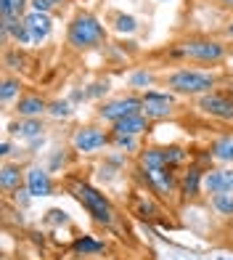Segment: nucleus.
Listing matches in <instances>:
<instances>
[{"label":"nucleus","mask_w":233,"mask_h":260,"mask_svg":"<svg viewBox=\"0 0 233 260\" xmlns=\"http://www.w3.org/2000/svg\"><path fill=\"white\" fill-rule=\"evenodd\" d=\"M228 45L217 38H207V35H191L178 43L170 45L167 58H178V61H193V64H204V67H215L223 64L228 58Z\"/></svg>","instance_id":"f257e3e1"},{"label":"nucleus","mask_w":233,"mask_h":260,"mask_svg":"<svg viewBox=\"0 0 233 260\" xmlns=\"http://www.w3.org/2000/svg\"><path fill=\"white\" fill-rule=\"evenodd\" d=\"M217 82H220L217 72L199 67H178L162 77V85L180 99H199L204 93H212Z\"/></svg>","instance_id":"f03ea898"},{"label":"nucleus","mask_w":233,"mask_h":260,"mask_svg":"<svg viewBox=\"0 0 233 260\" xmlns=\"http://www.w3.org/2000/svg\"><path fill=\"white\" fill-rule=\"evenodd\" d=\"M109 38L106 24L90 11H77L66 24V45L77 53H85L93 48H101Z\"/></svg>","instance_id":"7ed1b4c3"},{"label":"nucleus","mask_w":233,"mask_h":260,"mask_svg":"<svg viewBox=\"0 0 233 260\" xmlns=\"http://www.w3.org/2000/svg\"><path fill=\"white\" fill-rule=\"evenodd\" d=\"M69 194H72L77 199V205L93 218V223H98V226H103V229L114 226V220H116L114 205L101 188L90 186L88 181H72L69 183Z\"/></svg>","instance_id":"20e7f679"},{"label":"nucleus","mask_w":233,"mask_h":260,"mask_svg":"<svg viewBox=\"0 0 233 260\" xmlns=\"http://www.w3.org/2000/svg\"><path fill=\"white\" fill-rule=\"evenodd\" d=\"M143 104H141V93H122V96H111V99H103L98 101V109L96 117L103 125H114L116 120H125V117H133V114H141Z\"/></svg>","instance_id":"39448f33"},{"label":"nucleus","mask_w":233,"mask_h":260,"mask_svg":"<svg viewBox=\"0 0 233 260\" xmlns=\"http://www.w3.org/2000/svg\"><path fill=\"white\" fill-rule=\"evenodd\" d=\"M69 144L83 157L101 154V151H106L111 146V130L101 127V125H80V127H74Z\"/></svg>","instance_id":"423d86ee"},{"label":"nucleus","mask_w":233,"mask_h":260,"mask_svg":"<svg viewBox=\"0 0 233 260\" xmlns=\"http://www.w3.org/2000/svg\"><path fill=\"white\" fill-rule=\"evenodd\" d=\"M141 104H143V109L141 114H146L151 122H162V120H170V117L178 112V96L170 90H157V88H151L146 93H141Z\"/></svg>","instance_id":"0eeeda50"},{"label":"nucleus","mask_w":233,"mask_h":260,"mask_svg":"<svg viewBox=\"0 0 233 260\" xmlns=\"http://www.w3.org/2000/svg\"><path fill=\"white\" fill-rule=\"evenodd\" d=\"M138 178L143 181L148 194H154L159 199H172L178 194V175L172 173V168H165V170H141L138 168Z\"/></svg>","instance_id":"6e6552de"},{"label":"nucleus","mask_w":233,"mask_h":260,"mask_svg":"<svg viewBox=\"0 0 233 260\" xmlns=\"http://www.w3.org/2000/svg\"><path fill=\"white\" fill-rule=\"evenodd\" d=\"M193 101H196V109L202 114L212 117V120H220V122H233V96H228V93L212 90V93H204V96L193 99Z\"/></svg>","instance_id":"1a4fd4ad"},{"label":"nucleus","mask_w":233,"mask_h":260,"mask_svg":"<svg viewBox=\"0 0 233 260\" xmlns=\"http://www.w3.org/2000/svg\"><path fill=\"white\" fill-rule=\"evenodd\" d=\"M204 165H188L180 175H178V194L185 202H193L204 194Z\"/></svg>","instance_id":"9d476101"},{"label":"nucleus","mask_w":233,"mask_h":260,"mask_svg":"<svg viewBox=\"0 0 233 260\" xmlns=\"http://www.w3.org/2000/svg\"><path fill=\"white\" fill-rule=\"evenodd\" d=\"M24 186H27V191L34 199L53 197V191H56V183L51 178V170L43 168V165H29V168L24 170Z\"/></svg>","instance_id":"9b49d317"},{"label":"nucleus","mask_w":233,"mask_h":260,"mask_svg":"<svg viewBox=\"0 0 233 260\" xmlns=\"http://www.w3.org/2000/svg\"><path fill=\"white\" fill-rule=\"evenodd\" d=\"M233 191V165H220V168H207L204 173V194H230Z\"/></svg>","instance_id":"f8f14e48"},{"label":"nucleus","mask_w":233,"mask_h":260,"mask_svg":"<svg viewBox=\"0 0 233 260\" xmlns=\"http://www.w3.org/2000/svg\"><path fill=\"white\" fill-rule=\"evenodd\" d=\"M48 99H43L40 93H24L14 106H11V112L16 117H24V120H40L43 114H48Z\"/></svg>","instance_id":"ddd939ff"},{"label":"nucleus","mask_w":233,"mask_h":260,"mask_svg":"<svg viewBox=\"0 0 233 260\" xmlns=\"http://www.w3.org/2000/svg\"><path fill=\"white\" fill-rule=\"evenodd\" d=\"M29 29V38L32 45H40L45 43L53 35V14H40V11H29V14L21 19Z\"/></svg>","instance_id":"4468645a"},{"label":"nucleus","mask_w":233,"mask_h":260,"mask_svg":"<svg viewBox=\"0 0 233 260\" xmlns=\"http://www.w3.org/2000/svg\"><path fill=\"white\" fill-rule=\"evenodd\" d=\"M151 127H154V122L146 114H133V117H125V120H116L114 125H109L111 136H135V138L151 133Z\"/></svg>","instance_id":"2eb2a0df"},{"label":"nucleus","mask_w":233,"mask_h":260,"mask_svg":"<svg viewBox=\"0 0 233 260\" xmlns=\"http://www.w3.org/2000/svg\"><path fill=\"white\" fill-rule=\"evenodd\" d=\"M6 130L16 141H34V138H43L45 125H43V120H24V117H16L14 122L6 125Z\"/></svg>","instance_id":"dca6fc26"},{"label":"nucleus","mask_w":233,"mask_h":260,"mask_svg":"<svg viewBox=\"0 0 233 260\" xmlns=\"http://www.w3.org/2000/svg\"><path fill=\"white\" fill-rule=\"evenodd\" d=\"M21 186H24V170H21V165L3 159V168H0V188L6 194H14Z\"/></svg>","instance_id":"f3484780"},{"label":"nucleus","mask_w":233,"mask_h":260,"mask_svg":"<svg viewBox=\"0 0 233 260\" xmlns=\"http://www.w3.org/2000/svg\"><path fill=\"white\" fill-rule=\"evenodd\" d=\"M72 252L77 257H96V255L106 252V242L98 239V236H93V234H83V236H74Z\"/></svg>","instance_id":"a211bd4d"},{"label":"nucleus","mask_w":233,"mask_h":260,"mask_svg":"<svg viewBox=\"0 0 233 260\" xmlns=\"http://www.w3.org/2000/svg\"><path fill=\"white\" fill-rule=\"evenodd\" d=\"M138 168L141 170H165L167 168L165 146H143L138 151Z\"/></svg>","instance_id":"6ab92c4d"},{"label":"nucleus","mask_w":233,"mask_h":260,"mask_svg":"<svg viewBox=\"0 0 233 260\" xmlns=\"http://www.w3.org/2000/svg\"><path fill=\"white\" fill-rule=\"evenodd\" d=\"M209 154L217 165H233V133H223L209 141Z\"/></svg>","instance_id":"aec40b11"},{"label":"nucleus","mask_w":233,"mask_h":260,"mask_svg":"<svg viewBox=\"0 0 233 260\" xmlns=\"http://www.w3.org/2000/svg\"><path fill=\"white\" fill-rule=\"evenodd\" d=\"M157 80L159 77L151 67H138L127 75V88H130L133 93H146V90H151L157 85Z\"/></svg>","instance_id":"412c9836"},{"label":"nucleus","mask_w":233,"mask_h":260,"mask_svg":"<svg viewBox=\"0 0 233 260\" xmlns=\"http://www.w3.org/2000/svg\"><path fill=\"white\" fill-rule=\"evenodd\" d=\"M21 96H24V82H21V77L19 75H6L3 85H0V101H3V106L6 109L14 106Z\"/></svg>","instance_id":"4be33fe9"},{"label":"nucleus","mask_w":233,"mask_h":260,"mask_svg":"<svg viewBox=\"0 0 233 260\" xmlns=\"http://www.w3.org/2000/svg\"><path fill=\"white\" fill-rule=\"evenodd\" d=\"M29 14V0H0V21L24 19Z\"/></svg>","instance_id":"5701e85b"},{"label":"nucleus","mask_w":233,"mask_h":260,"mask_svg":"<svg viewBox=\"0 0 233 260\" xmlns=\"http://www.w3.org/2000/svg\"><path fill=\"white\" fill-rule=\"evenodd\" d=\"M111 29L116 35H135L138 29H141V24H138V19L133 14H125V11H114L111 14Z\"/></svg>","instance_id":"b1692460"},{"label":"nucleus","mask_w":233,"mask_h":260,"mask_svg":"<svg viewBox=\"0 0 233 260\" xmlns=\"http://www.w3.org/2000/svg\"><path fill=\"white\" fill-rule=\"evenodd\" d=\"M111 149L116 151H122V154H135L138 157V151H141V138H135V136H111Z\"/></svg>","instance_id":"393cba45"},{"label":"nucleus","mask_w":233,"mask_h":260,"mask_svg":"<svg viewBox=\"0 0 233 260\" xmlns=\"http://www.w3.org/2000/svg\"><path fill=\"white\" fill-rule=\"evenodd\" d=\"M135 215L141 220H154L159 215V205L151 197L141 194V197H135Z\"/></svg>","instance_id":"a878e982"},{"label":"nucleus","mask_w":233,"mask_h":260,"mask_svg":"<svg viewBox=\"0 0 233 260\" xmlns=\"http://www.w3.org/2000/svg\"><path fill=\"white\" fill-rule=\"evenodd\" d=\"M74 114V104L69 99H53L48 104V117L51 120H69Z\"/></svg>","instance_id":"bb28decb"},{"label":"nucleus","mask_w":233,"mask_h":260,"mask_svg":"<svg viewBox=\"0 0 233 260\" xmlns=\"http://www.w3.org/2000/svg\"><path fill=\"white\" fill-rule=\"evenodd\" d=\"M209 207L223 218H233V191L230 194H212L209 197Z\"/></svg>","instance_id":"cd10ccee"},{"label":"nucleus","mask_w":233,"mask_h":260,"mask_svg":"<svg viewBox=\"0 0 233 260\" xmlns=\"http://www.w3.org/2000/svg\"><path fill=\"white\" fill-rule=\"evenodd\" d=\"M165 154H167V168H172V170L191 162V151L185 146H165Z\"/></svg>","instance_id":"c85d7f7f"},{"label":"nucleus","mask_w":233,"mask_h":260,"mask_svg":"<svg viewBox=\"0 0 233 260\" xmlns=\"http://www.w3.org/2000/svg\"><path fill=\"white\" fill-rule=\"evenodd\" d=\"M111 90V80L109 77H103V80H96V82H90V85L85 88L88 93V101H103V96Z\"/></svg>","instance_id":"c756f323"},{"label":"nucleus","mask_w":233,"mask_h":260,"mask_svg":"<svg viewBox=\"0 0 233 260\" xmlns=\"http://www.w3.org/2000/svg\"><path fill=\"white\" fill-rule=\"evenodd\" d=\"M6 69H27V56L21 53L19 48H8L6 51Z\"/></svg>","instance_id":"7c9ffc66"},{"label":"nucleus","mask_w":233,"mask_h":260,"mask_svg":"<svg viewBox=\"0 0 233 260\" xmlns=\"http://www.w3.org/2000/svg\"><path fill=\"white\" fill-rule=\"evenodd\" d=\"M32 199H34V197H32L29 191H27V186H21L19 191H14V202H16V205H19L21 210H27V207H29V202H32Z\"/></svg>","instance_id":"2f4dec72"},{"label":"nucleus","mask_w":233,"mask_h":260,"mask_svg":"<svg viewBox=\"0 0 233 260\" xmlns=\"http://www.w3.org/2000/svg\"><path fill=\"white\" fill-rule=\"evenodd\" d=\"M29 11H40V14H56L48 0H29Z\"/></svg>","instance_id":"473e14b6"},{"label":"nucleus","mask_w":233,"mask_h":260,"mask_svg":"<svg viewBox=\"0 0 233 260\" xmlns=\"http://www.w3.org/2000/svg\"><path fill=\"white\" fill-rule=\"evenodd\" d=\"M11 151H14V141H11V138H3V141H0V157L8 159Z\"/></svg>","instance_id":"72a5a7b5"},{"label":"nucleus","mask_w":233,"mask_h":260,"mask_svg":"<svg viewBox=\"0 0 233 260\" xmlns=\"http://www.w3.org/2000/svg\"><path fill=\"white\" fill-rule=\"evenodd\" d=\"M48 215H51L48 220H61V223H66V212H64V210H51Z\"/></svg>","instance_id":"f704fd0d"},{"label":"nucleus","mask_w":233,"mask_h":260,"mask_svg":"<svg viewBox=\"0 0 233 260\" xmlns=\"http://www.w3.org/2000/svg\"><path fill=\"white\" fill-rule=\"evenodd\" d=\"M48 3L53 6V11H64L69 6V0H48Z\"/></svg>","instance_id":"c9c22d12"},{"label":"nucleus","mask_w":233,"mask_h":260,"mask_svg":"<svg viewBox=\"0 0 233 260\" xmlns=\"http://www.w3.org/2000/svg\"><path fill=\"white\" fill-rule=\"evenodd\" d=\"M217 3L223 6V8H233V0H217Z\"/></svg>","instance_id":"e433bc0d"},{"label":"nucleus","mask_w":233,"mask_h":260,"mask_svg":"<svg viewBox=\"0 0 233 260\" xmlns=\"http://www.w3.org/2000/svg\"><path fill=\"white\" fill-rule=\"evenodd\" d=\"M225 35H228V38H233V21H228V27H225Z\"/></svg>","instance_id":"4c0bfd02"},{"label":"nucleus","mask_w":233,"mask_h":260,"mask_svg":"<svg viewBox=\"0 0 233 260\" xmlns=\"http://www.w3.org/2000/svg\"><path fill=\"white\" fill-rule=\"evenodd\" d=\"M228 58H230V61H233V48H230V53H228Z\"/></svg>","instance_id":"58836bf2"},{"label":"nucleus","mask_w":233,"mask_h":260,"mask_svg":"<svg viewBox=\"0 0 233 260\" xmlns=\"http://www.w3.org/2000/svg\"><path fill=\"white\" fill-rule=\"evenodd\" d=\"M80 260H85V257H80Z\"/></svg>","instance_id":"ea45409f"}]
</instances>
